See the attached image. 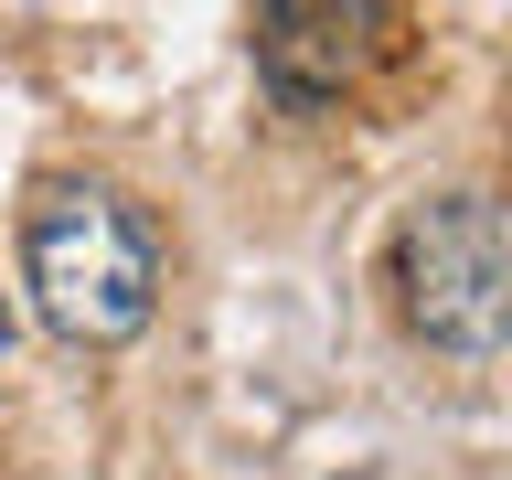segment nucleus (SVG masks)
<instances>
[{
	"mask_svg": "<svg viewBox=\"0 0 512 480\" xmlns=\"http://www.w3.org/2000/svg\"><path fill=\"white\" fill-rule=\"evenodd\" d=\"M395 288H406V320L459 363H491L512 320V246H502V203L491 192H438L416 203L406 235H395Z\"/></svg>",
	"mask_w": 512,
	"mask_h": 480,
	"instance_id": "nucleus-2",
	"label": "nucleus"
},
{
	"mask_svg": "<svg viewBox=\"0 0 512 480\" xmlns=\"http://www.w3.org/2000/svg\"><path fill=\"white\" fill-rule=\"evenodd\" d=\"M395 54V0H256V75L288 107H331Z\"/></svg>",
	"mask_w": 512,
	"mask_h": 480,
	"instance_id": "nucleus-3",
	"label": "nucleus"
},
{
	"mask_svg": "<svg viewBox=\"0 0 512 480\" xmlns=\"http://www.w3.org/2000/svg\"><path fill=\"white\" fill-rule=\"evenodd\" d=\"M0 342H11V320H0Z\"/></svg>",
	"mask_w": 512,
	"mask_h": 480,
	"instance_id": "nucleus-4",
	"label": "nucleus"
},
{
	"mask_svg": "<svg viewBox=\"0 0 512 480\" xmlns=\"http://www.w3.org/2000/svg\"><path fill=\"white\" fill-rule=\"evenodd\" d=\"M22 278H32V310L54 320L64 342H139L160 310V246L139 203L107 182H43L22 214Z\"/></svg>",
	"mask_w": 512,
	"mask_h": 480,
	"instance_id": "nucleus-1",
	"label": "nucleus"
}]
</instances>
